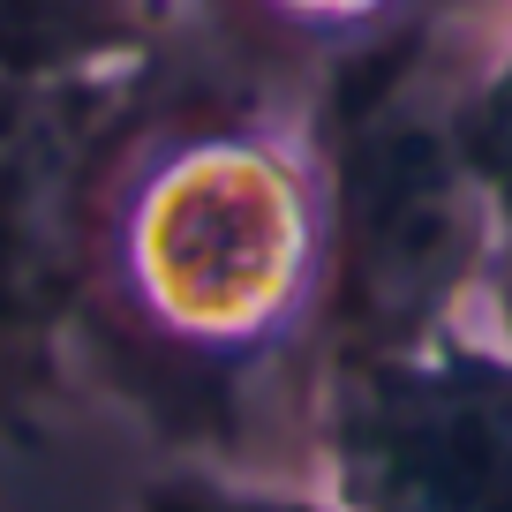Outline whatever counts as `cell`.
Returning <instances> with one entry per match:
<instances>
[{
	"label": "cell",
	"instance_id": "obj_3",
	"mask_svg": "<svg viewBox=\"0 0 512 512\" xmlns=\"http://www.w3.org/2000/svg\"><path fill=\"white\" fill-rule=\"evenodd\" d=\"M144 76L151 61L0 76V445L38 437L76 384L106 144Z\"/></svg>",
	"mask_w": 512,
	"mask_h": 512
},
{
	"label": "cell",
	"instance_id": "obj_8",
	"mask_svg": "<svg viewBox=\"0 0 512 512\" xmlns=\"http://www.w3.org/2000/svg\"><path fill=\"white\" fill-rule=\"evenodd\" d=\"M287 8H302V16H354V8H369V0H287Z\"/></svg>",
	"mask_w": 512,
	"mask_h": 512
},
{
	"label": "cell",
	"instance_id": "obj_7",
	"mask_svg": "<svg viewBox=\"0 0 512 512\" xmlns=\"http://www.w3.org/2000/svg\"><path fill=\"white\" fill-rule=\"evenodd\" d=\"M467 159L482 174L490 256H497V272H505V302H512V61L467 91Z\"/></svg>",
	"mask_w": 512,
	"mask_h": 512
},
{
	"label": "cell",
	"instance_id": "obj_1",
	"mask_svg": "<svg viewBox=\"0 0 512 512\" xmlns=\"http://www.w3.org/2000/svg\"><path fill=\"white\" fill-rule=\"evenodd\" d=\"M482 264L490 204L467 159V91L445 83L430 38L400 31L339 76L317 369L452 324Z\"/></svg>",
	"mask_w": 512,
	"mask_h": 512
},
{
	"label": "cell",
	"instance_id": "obj_5",
	"mask_svg": "<svg viewBox=\"0 0 512 512\" xmlns=\"http://www.w3.org/2000/svg\"><path fill=\"white\" fill-rule=\"evenodd\" d=\"M151 61L136 0H0V76Z\"/></svg>",
	"mask_w": 512,
	"mask_h": 512
},
{
	"label": "cell",
	"instance_id": "obj_2",
	"mask_svg": "<svg viewBox=\"0 0 512 512\" xmlns=\"http://www.w3.org/2000/svg\"><path fill=\"white\" fill-rule=\"evenodd\" d=\"M91 279L181 362H249L324 309V211L249 128H189L98 189Z\"/></svg>",
	"mask_w": 512,
	"mask_h": 512
},
{
	"label": "cell",
	"instance_id": "obj_4",
	"mask_svg": "<svg viewBox=\"0 0 512 512\" xmlns=\"http://www.w3.org/2000/svg\"><path fill=\"white\" fill-rule=\"evenodd\" d=\"M309 452L339 512H512V347L437 324L324 362Z\"/></svg>",
	"mask_w": 512,
	"mask_h": 512
},
{
	"label": "cell",
	"instance_id": "obj_6",
	"mask_svg": "<svg viewBox=\"0 0 512 512\" xmlns=\"http://www.w3.org/2000/svg\"><path fill=\"white\" fill-rule=\"evenodd\" d=\"M128 512H339L317 482L249 475L234 460H174L136 490Z\"/></svg>",
	"mask_w": 512,
	"mask_h": 512
}]
</instances>
